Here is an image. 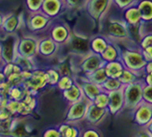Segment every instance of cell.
<instances>
[{
    "label": "cell",
    "instance_id": "cell-8",
    "mask_svg": "<svg viewBox=\"0 0 152 137\" xmlns=\"http://www.w3.org/2000/svg\"><path fill=\"white\" fill-rule=\"evenodd\" d=\"M71 34L72 32L66 22L57 18L52 20L48 28V36L60 46H65L69 42Z\"/></svg>",
    "mask_w": 152,
    "mask_h": 137
},
{
    "label": "cell",
    "instance_id": "cell-25",
    "mask_svg": "<svg viewBox=\"0 0 152 137\" xmlns=\"http://www.w3.org/2000/svg\"><path fill=\"white\" fill-rule=\"evenodd\" d=\"M137 7L145 23H152V0H138Z\"/></svg>",
    "mask_w": 152,
    "mask_h": 137
},
{
    "label": "cell",
    "instance_id": "cell-30",
    "mask_svg": "<svg viewBox=\"0 0 152 137\" xmlns=\"http://www.w3.org/2000/svg\"><path fill=\"white\" fill-rule=\"evenodd\" d=\"M26 94H27V89L22 84L12 86L10 88L9 94H8V99L15 100V101H22L25 98Z\"/></svg>",
    "mask_w": 152,
    "mask_h": 137
},
{
    "label": "cell",
    "instance_id": "cell-39",
    "mask_svg": "<svg viewBox=\"0 0 152 137\" xmlns=\"http://www.w3.org/2000/svg\"><path fill=\"white\" fill-rule=\"evenodd\" d=\"M67 10L78 11L84 9L87 0H64Z\"/></svg>",
    "mask_w": 152,
    "mask_h": 137
},
{
    "label": "cell",
    "instance_id": "cell-33",
    "mask_svg": "<svg viewBox=\"0 0 152 137\" xmlns=\"http://www.w3.org/2000/svg\"><path fill=\"white\" fill-rule=\"evenodd\" d=\"M47 78H48V86H56L59 82L60 78H61V74H60L59 70L55 66H51L45 69Z\"/></svg>",
    "mask_w": 152,
    "mask_h": 137
},
{
    "label": "cell",
    "instance_id": "cell-23",
    "mask_svg": "<svg viewBox=\"0 0 152 137\" xmlns=\"http://www.w3.org/2000/svg\"><path fill=\"white\" fill-rule=\"evenodd\" d=\"M102 59L105 60V62H113V60L121 59V47L118 46L117 42L110 41L106 47V49L101 54Z\"/></svg>",
    "mask_w": 152,
    "mask_h": 137
},
{
    "label": "cell",
    "instance_id": "cell-46",
    "mask_svg": "<svg viewBox=\"0 0 152 137\" xmlns=\"http://www.w3.org/2000/svg\"><path fill=\"white\" fill-rule=\"evenodd\" d=\"M42 137H62L57 126L47 128L46 130L42 132Z\"/></svg>",
    "mask_w": 152,
    "mask_h": 137
},
{
    "label": "cell",
    "instance_id": "cell-15",
    "mask_svg": "<svg viewBox=\"0 0 152 137\" xmlns=\"http://www.w3.org/2000/svg\"><path fill=\"white\" fill-rule=\"evenodd\" d=\"M121 13H122L121 18L124 20L127 25L129 26L130 32L135 31L136 33L139 34V37H140L139 29H140L141 24L142 23V15H141V13H140V10L137 7V3L130 7H128L127 9L123 10Z\"/></svg>",
    "mask_w": 152,
    "mask_h": 137
},
{
    "label": "cell",
    "instance_id": "cell-41",
    "mask_svg": "<svg viewBox=\"0 0 152 137\" xmlns=\"http://www.w3.org/2000/svg\"><path fill=\"white\" fill-rule=\"evenodd\" d=\"M138 2V0H113V5L119 11H123L128 7L134 5Z\"/></svg>",
    "mask_w": 152,
    "mask_h": 137
},
{
    "label": "cell",
    "instance_id": "cell-26",
    "mask_svg": "<svg viewBox=\"0 0 152 137\" xmlns=\"http://www.w3.org/2000/svg\"><path fill=\"white\" fill-rule=\"evenodd\" d=\"M104 68H105V71L109 78L118 79L125 67L123 65L121 60L118 59V60H113V62H106Z\"/></svg>",
    "mask_w": 152,
    "mask_h": 137
},
{
    "label": "cell",
    "instance_id": "cell-54",
    "mask_svg": "<svg viewBox=\"0 0 152 137\" xmlns=\"http://www.w3.org/2000/svg\"><path fill=\"white\" fill-rule=\"evenodd\" d=\"M4 18H5V14L0 13V32H2V27L4 23Z\"/></svg>",
    "mask_w": 152,
    "mask_h": 137
},
{
    "label": "cell",
    "instance_id": "cell-9",
    "mask_svg": "<svg viewBox=\"0 0 152 137\" xmlns=\"http://www.w3.org/2000/svg\"><path fill=\"white\" fill-rule=\"evenodd\" d=\"M91 103V101L84 97L77 102L69 104L65 114V121L74 124H78L84 121L88 107H89Z\"/></svg>",
    "mask_w": 152,
    "mask_h": 137
},
{
    "label": "cell",
    "instance_id": "cell-49",
    "mask_svg": "<svg viewBox=\"0 0 152 137\" xmlns=\"http://www.w3.org/2000/svg\"><path fill=\"white\" fill-rule=\"evenodd\" d=\"M11 84L7 82V80L5 82H3L0 83V94H1L3 97L8 98V94H9L10 88H11Z\"/></svg>",
    "mask_w": 152,
    "mask_h": 137
},
{
    "label": "cell",
    "instance_id": "cell-36",
    "mask_svg": "<svg viewBox=\"0 0 152 137\" xmlns=\"http://www.w3.org/2000/svg\"><path fill=\"white\" fill-rule=\"evenodd\" d=\"M4 75L7 77H9L10 75L14 74V73H20L23 70L21 69V67L18 65V63H15V62H8V63H4L2 66V69Z\"/></svg>",
    "mask_w": 152,
    "mask_h": 137
},
{
    "label": "cell",
    "instance_id": "cell-21",
    "mask_svg": "<svg viewBox=\"0 0 152 137\" xmlns=\"http://www.w3.org/2000/svg\"><path fill=\"white\" fill-rule=\"evenodd\" d=\"M62 96L63 99L66 101L67 104H72L77 102V101L81 100L84 98V93L82 91V88L80 86V84L77 83V80L75 83L69 89L65 91H62Z\"/></svg>",
    "mask_w": 152,
    "mask_h": 137
},
{
    "label": "cell",
    "instance_id": "cell-35",
    "mask_svg": "<svg viewBox=\"0 0 152 137\" xmlns=\"http://www.w3.org/2000/svg\"><path fill=\"white\" fill-rule=\"evenodd\" d=\"M15 62L18 63L19 66L21 67L22 70H29V71H33L36 65L34 62V59H29V58H25V57H21V56H18L15 58Z\"/></svg>",
    "mask_w": 152,
    "mask_h": 137
},
{
    "label": "cell",
    "instance_id": "cell-55",
    "mask_svg": "<svg viewBox=\"0 0 152 137\" xmlns=\"http://www.w3.org/2000/svg\"><path fill=\"white\" fill-rule=\"evenodd\" d=\"M5 80H6V76L4 75L3 71L0 69V83H3V82H5Z\"/></svg>",
    "mask_w": 152,
    "mask_h": 137
},
{
    "label": "cell",
    "instance_id": "cell-44",
    "mask_svg": "<svg viewBox=\"0 0 152 137\" xmlns=\"http://www.w3.org/2000/svg\"><path fill=\"white\" fill-rule=\"evenodd\" d=\"M15 117H13L7 121H0V132L1 133H8L10 134L15 123Z\"/></svg>",
    "mask_w": 152,
    "mask_h": 137
},
{
    "label": "cell",
    "instance_id": "cell-58",
    "mask_svg": "<svg viewBox=\"0 0 152 137\" xmlns=\"http://www.w3.org/2000/svg\"><path fill=\"white\" fill-rule=\"evenodd\" d=\"M151 25H152V24H151Z\"/></svg>",
    "mask_w": 152,
    "mask_h": 137
},
{
    "label": "cell",
    "instance_id": "cell-42",
    "mask_svg": "<svg viewBox=\"0 0 152 137\" xmlns=\"http://www.w3.org/2000/svg\"><path fill=\"white\" fill-rule=\"evenodd\" d=\"M139 47L141 49L152 47V32H148V33H145L143 36H142L139 41Z\"/></svg>",
    "mask_w": 152,
    "mask_h": 137
},
{
    "label": "cell",
    "instance_id": "cell-29",
    "mask_svg": "<svg viewBox=\"0 0 152 137\" xmlns=\"http://www.w3.org/2000/svg\"><path fill=\"white\" fill-rule=\"evenodd\" d=\"M30 132L28 130V126L25 123V120L22 119V117H15V123L12 130L10 132V135L13 136H25Z\"/></svg>",
    "mask_w": 152,
    "mask_h": 137
},
{
    "label": "cell",
    "instance_id": "cell-14",
    "mask_svg": "<svg viewBox=\"0 0 152 137\" xmlns=\"http://www.w3.org/2000/svg\"><path fill=\"white\" fill-rule=\"evenodd\" d=\"M109 115L110 112L108 110V108L99 107L94 103H91L89 107H88L84 121L88 125H90V127L96 128L100 124H102Z\"/></svg>",
    "mask_w": 152,
    "mask_h": 137
},
{
    "label": "cell",
    "instance_id": "cell-24",
    "mask_svg": "<svg viewBox=\"0 0 152 137\" xmlns=\"http://www.w3.org/2000/svg\"><path fill=\"white\" fill-rule=\"evenodd\" d=\"M59 131L61 133L62 137H79L81 136V130H80L77 124L69 123V122H64L62 124L58 125Z\"/></svg>",
    "mask_w": 152,
    "mask_h": 137
},
{
    "label": "cell",
    "instance_id": "cell-32",
    "mask_svg": "<svg viewBox=\"0 0 152 137\" xmlns=\"http://www.w3.org/2000/svg\"><path fill=\"white\" fill-rule=\"evenodd\" d=\"M101 89L102 91H105L107 93H110L112 91L121 89L123 87V84L117 78H108L105 82H104L101 86Z\"/></svg>",
    "mask_w": 152,
    "mask_h": 137
},
{
    "label": "cell",
    "instance_id": "cell-38",
    "mask_svg": "<svg viewBox=\"0 0 152 137\" xmlns=\"http://www.w3.org/2000/svg\"><path fill=\"white\" fill-rule=\"evenodd\" d=\"M28 13H37L42 10L43 0H24Z\"/></svg>",
    "mask_w": 152,
    "mask_h": 137
},
{
    "label": "cell",
    "instance_id": "cell-11",
    "mask_svg": "<svg viewBox=\"0 0 152 137\" xmlns=\"http://www.w3.org/2000/svg\"><path fill=\"white\" fill-rule=\"evenodd\" d=\"M91 38L81 34L72 33L71 37L65 46L69 48V52L76 57H82L91 52L90 49Z\"/></svg>",
    "mask_w": 152,
    "mask_h": 137
},
{
    "label": "cell",
    "instance_id": "cell-31",
    "mask_svg": "<svg viewBox=\"0 0 152 137\" xmlns=\"http://www.w3.org/2000/svg\"><path fill=\"white\" fill-rule=\"evenodd\" d=\"M85 77L88 79V80H90L91 82H93L94 83H96L98 84V86H101V84L105 82V80L109 78L108 77V75L106 73V71H105V68L103 67H100V68H98L97 70H95L94 72H93V73H91L89 75H87L85 76Z\"/></svg>",
    "mask_w": 152,
    "mask_h": 137
},
{
    "label": "cell",
    "instance_id": "cell-40",
    "mask_svg": "<svg viewBox=\"0 0 152 137\" xmlns=\"http://www.w3.org/2000/svg\"><path fill=\"white\" fill-rule=\"evenodd\" d=\"M23 102H24L28 107L33 111H35L36 109L38 108V106H39V100H38V96H35L33 94H30L27 92V94L25 96V98L22 100Z\"/></svg>",
    "mask_w": 152,
    "mask_h": 137
},
{
    "label": "cell",
    "instance_id": "cell-34",
    "mask_svg": "<svg viewBox=\"0 0 152 137\" xmlns=\"http://www.w3.org/2000/svg\"><path fill=\"white\" fill-rule=\"evenodd\" d=\"M75 82L76 77H73V76H61L56 87L62 92L70 88L75 83Z\"/></svg>",
    "mask_w": 152,
    "mask_h": 137
},
{
    "label": "cell",
    "instance_id": "cell-48",
    "mask_svg": "<svg viewBox=\"0 0 152 137\" xmlns=\"http://www.w3.org/2000/svg\"><path fill=\"white\" fill-rule=\"evenodd\" d=\"M101 134L95 130V127H91L87 130L81 131V137H100Z\"/></svg>",
    "mask_w": 152,
    "mask_h": 137
},
{
    "label": "cell",
    "instance_id": "cell-6",
    "mask_svg": "<svg viewBox=\"0 0 152 137\" xmlns=\"http://www.w3.org/2000/svg\"><path fill=\"white\" fill-rule=\"evenodd\" d=\"M18 38L17 34L6 35L3 38H0V56L3 63L13 62L18 57Z\"/></svg>",
    "mask_w": 152,
    "mask_h": 137
},
{
    "label": "cell",
    "instance_id": "cell-17",
    "mask_svg": "<svg viewBox=\"0 0 152 137\" xmlns=\"http://www.w3.org/2000/svg\"><path fill=\"white\" fill-rule=\"evenodd\" d=\"M66 9L64 0H43L42 12L51 19H56Z\"/></svg>",
    "mask_w": 152,
    "mask_h": 137
},
{
    "label": "cell",
    "instance_id": "cell-50",
    "mask_svg": "<svg viewBox=\"0 0 152 137\" xmlns=\"http://www.w3.org/2000/svg\"><path fill=\"white\" fill-rule=\"evenodd\" d=\"M142 52L143 57L146 59V62L152 60V47H147L145 49H142Z\"/></svg>",
    "mask_w": 152,
    "mask_h": 137
},
{
    "label": "cell",
    "instance_id": "cell-43",
    "mask_svg": "<svg viewBox=\"0 0 152 137\" xmlns=\"http://www.w3.org/2000/svg\"><path fill=\"white\" fill-rule=\"evenodd\" d=\"M19 107H20V101H15V100H8L7 104V109L11 112V114L14 117H18Z\"/></svg>",
    "mask_w": 152,
    "mask_h": 137
},
{
    "label": "cell",
    "instance_id": "cell-1",
    "mask_svg": "<svg viewBox=\"0 0 152 137\" xmlns=\"http://www.w3.org/2000/svg\"><path fill=\"white\" fill-rule=\"evenodd\" d=\"M113 5V0H87L84 9L89 17L94 20L99 31L102 30L104 18Z\"/></svg>",
    "mask_w": 152,
    "mask_h": 137
},
{
    "label": "cell",
    "instance_id": "cell-2",
    "mask_svg": "<svg viewBox=\"0 0 152 137\" xmlns=\"http://www.w3.org/2000/svg\"><path fill=\"white\" fill-rule=\"evenodd\" d=\"M121 60L125 68L145 74L143 71H145V67L147 62L143 57L142 49L139 47V45L133 49L132 48L121 49Z\"/></svg>",
    "mask_w": 152,
    "mask_h": 137
},
{
    "label": "cell",
    "instance_id": "cell-4",
    "mask_svg": "<svg viewBox=\"0 0 152 137\" xmlns=\"http://www.w3.org/2000/svg\"><path fill=\"white\" fill-rule=\"evenodd\" d=\"M105 64L106 62L102 59L101 55L90 52L89 54L82 56L79 62L74 63V67L76 75L80 73L82 76H87L97 70L98 68L105 66Z\"/></svg>",
    "mask_w": 152,
    "mask_h": 137
},
{
    "label": "cell",
    "instance_id": "cell-52",
    "mask_svg": "<svg viewBox=\"0 0 152 137\" xmlns=\"http://www.w3.org/2000/svg\"><path fill=\"white\" fill-rule=\"evenodd\" d=\"M145 74H152V60L147 62L145 67Z\"/></svg>",
    "mask_w": 152,
    "mask_h": 137
},
{
    "label": "cell",
    "instance_id": "cell-53",
    "mask_svg": "<svg viewBox=\"0 0 152 137\" xmlns=\"http://www.w3.org/2000/svg\"><path fill=\"white\" fill-rule=\"evenodd\" d=\"M143 130H145V131L146 132L147 136L152 137V121L148 125H147L145 128H143Z\"/></svg>",
    "mask_w": 152,
    "mask_h": 137
},
{
    "label": "cell",
    "instance_id": "cell-45",
    "mask_svg": "<svg viewBox=\"0 0 152 137\" xmlns=\"http://www.w3.org/2000/svg\"><path fill=\"white\" fill-rule=\"evenodd\" d=\"M7 82L9 83L11 86H18V84H22L24 83V78H23V76L20 73H14L10 75L9 77L6 78Z\"/></svg>",
    "mask_w": 152,
    "mask_h": 137
},
{
    "label": "cell",
    "instance_id": "cell-3",
    "mask_svg": "<svg viewBox=\"0 0 152 137\" xmlns=\"http://www.w3.org/2000/svg\"><path fill=\"white\" fill-rule=\"evenodd\" d=\"M104 35L109 40L117 43L121 41H129L132 38L130 28L122 18L110 19Z\"/></svg>",
    "mask_w": 152,
    "mask_h": 137
},
{
    "label": "cell",
    "instance_id": "cell-51",
    "mask_svg": "<svg viewBox=\"0 0 152 137\" xmlns=\"http://www.w3.org/2000/svg\"><path fill=\"white\" fill-rule=\"evenodd\" d=\"M142 80L145 84L147 86H152V74H143Z\"/></svg>",
    "mask_w": 152,
    "mask_h": 137
},
{
    "label": "cell",
    "instance_id": "cell-20",
    "mask_svg": "<svg viewBox=\"0 0 152 137\" xmlns=\"http://www.w3.org/2000/svg\"><path fill=\"white\" fill-rule=\"evenodd\" d=\"M21 25V18L20 15L15 13H12L5 15L4 23L2 27V32L5 35L10 34H17L19 27Z\"/></svg>",
    "mask_w": 152,
    "mask_h": 137
},
{
    "label": "cell",
    "instance_id": "cell-5",
    "mask_svg": "<svg viewBox=\"0 0 152 137\" xmlns=\"http://www.w3.org/2000/svg\"><path fill=\"white\" fill-rule=\"evenodd\" d=\"M145 86L142 79L138 82L123 86V95H124V110L132 111L140 104L143 102L142 89Z\"/></svg>",
    "mask_w": 152,
    "mask_h": 137
},
{
    "label": "cell",
    "instance_id": "cell-56",
    "mask_svg": "<svg viewBox=\"0 0 152 137\" xmlns=\"http://www.w3.org/2000/svg\"><path fill=\"white\" fill-rule=\"evenodd\" d=\"M3 62H0V69H2V66H3Z\"/></svg>",
    "mask_w": 152,
    "mask_h": 137
},
{
    "label": "cell",
    "instance_id": "cell-18",
    "mask_svg": "<svg viewBox=\"0 0 152 137\" xmlns=\"http://www.w3.org/2000/svg\"><path fill=\"white\" fill-rule=\"evenodd\" d=\"M76 80L80 84V86L82 88V91L84 93V97L87 98L91 103L94 102V98L99 94V92H101L102 89L100 86L91 82L90 80H88L85 76L77 75L76 76Z\"/></svg>",
    "mask_w": 152,
    "mask_h": 137
},
{
    "label": "cell",
    "instance_id": "cell-12",
    "mask_svg": "<svg viewBox=\"0 0 152 137\" xmlns=\"http://www.w3.org/2000/svg\"><path fill=\"white\" fill-rule=\"evenodd\" d=\"M39 38L34 36H23L18 38V55L21 57L35 59L38 56Z\"/></svg>",
    "mask_w": 152,
    "mask_h": 137
},
{
    "label": "cell",
    "instance_id": "cell-10",
    "mask_svg": "<svg viewBox=\"0 0 152 137\" xmlns=\"http://www.w3.org/2000/svg\"><path fill=\"white\" fill-rule=\"evenodd\" d=\"M50 17L45 14L42 11L37 13H29V15L26 19V28L30 33L38 34L48 30L52 22Z\"/></svg>",
    "mask_w": 152,
    "mask_h": 137
},
{
    "label": "cell",
    "instance_id": "cell-22",
    "mask_svg": "<svg viewBox=\"0 0 152 137\" xmlns=\"http://www.w3.org/2000/svg\"><path fill=\"white\" fill-rule=\"evenodd\" d=\"M111 40L108 39L105 35H96L94 37H91L90 39V49L91 52L95 54L101 55L103 51L106 49L108 44Z\"/></svg>",
    "mask_w": 152,
    "mask_h": 137
},
{
    "label": "cell",
    "instance_id": "cell-28",
    "mask_svg": "<svg viewBox=\"0 0 152 137\" xmlns=\"http://www.w3.org/2000/svg\"><path fill=\"white\" fill-rule=\"evenodd\" d=\"M143 77V74L139 73L133 70H130L128 68H124V70L122 71L121 75L119 76L118 80H121V83L123 84V86H127V84H131L133 83L138 82V80H142Z\"/></svg>",
    "mask_w": 152,
    "mask_h": 137
},
{
    "label": "cell",
    "instance_id": "cell-47",
    "mask_svg": "<svg viewBox=\"0 0 152 137\" xmlns=\"http://www.w3.org/2000/svg\"><path fill=\"white\" fill-rule=\"evenodd\" d=\"M142 98L145 102L152 104V86L145 84L142 89Z\"/></svg>",
    "mask_w": 152,
    "mask_h": 137
},
{
    "label": "cell",
    "instance_id": "cell-57",
    "mask_svg": "<svg viewBox=\"0 0 152 137\" xmlns=\"http://www.w3.org/2000/svg\"><path fill=\"white\" fill-rule=\"evenodd\" d=\"M0 62H2V60H1V56H0Z\"/></svg>",
    "mask_w": 152,
    "mask_h": 137
},
{
    "label": "cell",
    "instance_id": "cell-37",
    "mask_svg": "<svg viewBox=\"0 0 152 137\" xmlns=\"http://www.w3.org/2000/svg\"><path fill=\"white\" fill-rule=\"evenodd\" d=\"M93 103L99 107L108 108V106H109V93H107L105 91L99 92V94L94 98Z\"/></svg>",
    "mask_w": 152,
    "mask_h": 137
},
{
    "label": "cell",
    "instance_id": "cell-16",
    "mask_svg": "<svg viewBox=\"0 0 152 137\" xmlns=\"http://www.w3.org/2000/svg\"><path fill=\"white\" fill-rule=\"evenodd\" d=\"M59 44H57L49 36L42 38H39L38 45V56H41L42 58L50 59L55 57L60 49Z\"/></svg>",
    "mask_w": 152,
    "mask_h": 137
},
{
    "label": "cell",
    "instance_id": "cell-19",
    "mask_svg": "<svg viewBox=\"0 0 152 137\" xmlns=\"http://www.w3.org/2000/svg\"><path fill=\"white\" fill-rule=\"evenodd\" d=\"M108 110L110 115L115 116L124 110V95H123V87L121 89L112 91L109 93V106Z\"/></svg>",
    "mask_w": 152,
    "mask_h": 137
},
{
    "label": "cell",
    "instance_id": "cell-7",
    "mask_svg": "<svg viewBox=\"0 0 152 137\" xmlns=\"http://www.w3.org/2000/svg\"><path fill=\"white\" fill-rule=\"evenodd\" d=\"M22 86L27 89L28 93L38 96L39 92L48 86V78H47L45 69L36 67L32 71L31 78L25 80Z\"/></svg>",
    "mask_w": 152,
    "mask_h": 137
},
{
    "label": "cell",
    "instance_id": "cell-13",
    "mask_svg": "<svg viewBox=\"0 0 152 137\" xmlns=\"http://www.w3.org/2000/svg\"><path fill=\"white\" fill-rule=\"evenodd\" d=\"M133 122L141 128H145L152 121V104L142 102L131 111Z\"/></svg>",
    "mask_w": 152,
    "mask_h": 137
},
{
    "label": "cell",
    "instance_id": "cell-27",
    "mask_svg": "<svg viewBox=\"0 0 152 137\" xmlns=\"http://www.w3.org/2000/svg\"><path fill=\"white\" fill-rule=\"evenodd\" d=\"M55 67L59 70L60 74L62 76H73V77L77 76L75 72L74 63L71 58H67L61 60Z\"/></svg>",
    "mask_w": 152,
    "mask_h": 137
}]
</instances>
